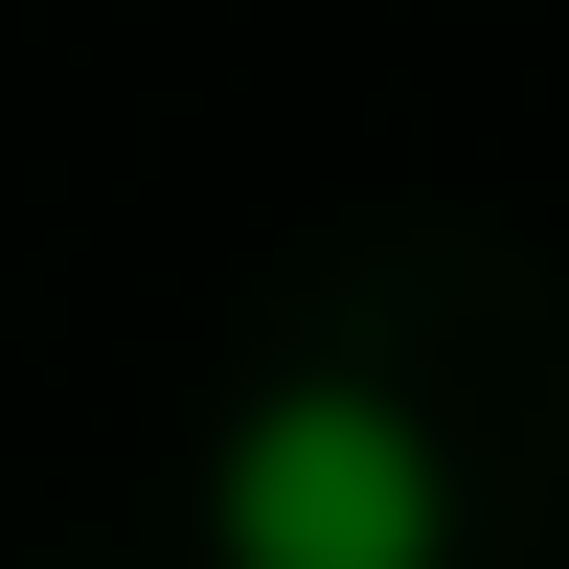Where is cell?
<instances>
[{
  "label": "cell",
  "mask_w": 569,
  "mask_h": 569,
  "mask_svg": "<svg viewBox=\"0 0 569 569\" xmlns=\"http://www.w3.org/2000/svg\"><path fill=\"white\" fill-rule=\"evenodd\" d=\"M206 569H456V479L388 388H251L206 433Z\"/></svg>",
  "instance_id": "1"
}]
</instances>
